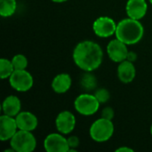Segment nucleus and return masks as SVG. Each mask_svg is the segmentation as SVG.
<instances>
[{
    "label": "nucleus",
    "instance_id": "nucleus-1",
    "mask_svg": "<svg viewBox=\"0 0 152 152\" xmlns=\"http://www.w3.org/2000/svg\"><path fill=\"white\" fill-rule=\"evenodd\" d=\"M75 64L84 71H94L97 69L103 60L102 47L95 42L86 40L78 43L73 51Z\"/></svg>",
    "mask_w": 152,
    "mask_h": 152
},
{
    "label": "nucleus",
    "instance_id": "nucleus-2",
    "mask_svg": "<svg viewBox=\"0 0 152 152\" xmlns=\"http://www.w3.org/2000/svg\"><path fill=\"white\" fill-rule=\"evenodd\" d=\"M144 35V28L138 20L126 18L120 20L117 25L115 36L118 39L127 45L139 43Z\"/></svg>",
    "mask_w": 152,
    "mask_h": 152
},
{
    "label": "nucleus",
    "instance_id": "nucleus-3",
    "mask_svg": "<svg viewBox=\"0 0 152 152\" xmlns=\"http://www.w3.org/2000/svg\"><path fill=\"white\" fill-rule=\"evenodd\" d=\"M114 130L115 127L112 120L101 118L92 124L89 129V134L94 142H105L112 137Z\"/></svg>",
    "mask_w": 152,
    "mask_h": 152
},
{
    "label": "nucleus",
    "instance_id": "nucleus-4",
    "mask_svg": "<svg viewBox=\"0 0 152 152\" xmlns=\"http://www.w3.org/2000/svg\"><path fill=\"white\" fill-rule=\"evenodd\" d=\"M10 146L16 152H32L37 147V139L32 132L18 130L10 140Z\"/></svg>",
    "mask_w": 152,
    "mask_h": 152
},
{
    "label": "nucleus",
    "instance_id": "nucleus-5",
    "mask_svg": "<svg viewBox=\"0 0 152 152\" xmlns=\"http://www.w3.org/2000/svg\"><path fill=\"white\" fill-rule=\"evenodd\" d=\"M101 103L96 99L94 94H82L78 95L74 102L75 110L83 116L94 115L100 109Z\"/></svg>",
    "mask_w": 152,
    "mask_h": 152
},
{
    "label": "nucleus",
    "instance_id": "nucleus-6",
    "mask_svg": "<svg viewBox=\"0 0 152 152\" xmlns=\"http://www.w3.org/2000/svg\"><path fill=\"white\" fill-rule=\"evenodd\" d=\"M9 83L15 91L24 93L32 88L34 80L27 69H15L9 77Z\"/></svg>",
    "mask_w": 152,
    "mask_h": 152
},
{
    "label": "nucleus",
    "instance_id": "nucleus-7",
    "mask_svg": "<svg viewBox=\"0 0 152 152\" xmlns=\"http://www.w3.org/2000/svg\"><path fill=\"white\" fill-rule=\"evenodd\" d=\"M116 21L108 16H101L97 18L93 23V30L94 34L102 38L110 37L116 33Z\"/></svg>",
    "mask_w": 152,
    "mask_h": 152
},
{
    "label": "nucleus",
    "instance_id": "nucleus-8",
    "mask_svg": "<svg viewBox=\"0 0 152 152\" xmlns=\"http://www.w3.org/2000/svg\"><path fill=\"white\" fill-rule=\"evenodd\" d=\"M44 148L47 152H69L68 139L61 133L48 134L44 141Z\"/></svg>",
    "mask_w": 152,
    "mask_h": 152
},
{
    "label": "nucleus",
    "instance_id": "nucleus-9",
    "mask_svg": "<svg viewBox=\"0 0 152 152\" xmlns=\"http://www.w3.org/2000/svg\"><path fill=\"white\" fill-rule=\"evenodd\" d=\"M128 47L127 45L120 41L117 37L110 41L107 45V53L110 59L114 61L120 63L127 59L128 55Z\"/></svg>",
    "mask_w": 152,
    "mask_h": 152
},
{
    "label": "nucleus",
    "instance_id": "nucleus-10",
    "mask_svg": "<svg viewBox=\"0 0 152 152\" xmlns=\"http://www.w3.org/2000/svg\"><path fill=\"white\" fill-rule=\"evenodd\" d=\"M76 117L69 110L61 111L55 119V126L59 133L62 134H69L76 126Z\"/></svg>",
    "mask_w": 152,
    "mask_h": 152
},
{
    "label": "nucleus",
    "instance_id": "nucleus-11",
    "mask_svg": "<svg viewBox=\"0 0 152 152\" xmlns=\"http://www.w3.org/2000/svg\"><path fill=\"white\" fill-rule=\"evenodd\" d=\"M18 130V125L14 117L4 114L0 117V140L2 142L10 141Z\"/></svg>",
    "mask_w": 152,
    "mask_h": 152
},
{
    "label": "nucleus",
    "instance_id": "nucleus-12",
    "mask_svg": "<svg viewBox=\"0 0 152 152\" xmlns=\"http://www.w3.org/2000/svg\"><path fill=\"white\" fill-rule=\"evenodd\" d=\"M148 4L146 0H128L126 4V12L129 18L142 20L147 13Z\"/></svg>",
    "mask_w": 152,
    "mask_h": 152
},
{
    "label": "nucleus",
    "instance_id": "nucleus-13",
    "mask_svg": "<svg viewBox=\"0 0 152 152\" xmlns=\"http://www.w3.org/2000/svg\"><path fill=\"white\" fill-rule=\"evenodd\" d=\"M19 130L33 132L38 126L37 116L28 111H20L15 117Z\"/></svg>",
    "mask_w": 152,
    "mask_h": 152
},
{
    "label": "nucleus",
    "instance_id": "nucleus-14",
    "mask_svg": "<svg viewBox=\"0 0 152 152\" xmlns=\"http://www.w3.org/2000/svg\"><path fill=\"white\" fill-rule=\"evenodd\" d=\"M117 72L119 81L124 84H129L133 82L136 76V69L134 62L128 60H126L119 63Z\"/></svg>",
    "mask_w": 152,
    "mask_h": 152
},
{
    "label": "nucleus",
    "instance_id": "nucleus-15",
    "mask_svg": "<svg viewBox=\"0 0 152 152\" xmlns=\"http://www.w3.org/2000/svg\"><path fill=\"white\" fill-rule=\"evenodd\" d=\"M2 110L4 115L15 118L21 111V102L19 97L15 95H9L4 100L2 103Z\"/></svg>",
    "mask_w": 152,
    "mask_h": 152
},
{
    "label": "nucleus",
    "instance_id": "nucleus-16",
    "mask_svg": "<svg viewBox=\"0 0 152 152\" xmlns=\"http://www.w3.org/2000/svg\"><path fill=\"white\" fill-rule=\"evenodd\" d=\"M72 85L71 77L68 73H61L54 77L52 81V88L56 94L67 93Z\"/></svg>",
    "mask_w": 152,
    "mask_h": 152
},
{
    "label": "nucleus",
    "instance_id": "nucleus-17",
    "mask_svg": "<svg viewBox=\"0 0 152 152\" xmlns=\"http://www.w3.org/2000/svg\"><path fill=\"white\" fill-rule=\"evenodd\" d=\"M80 85L85 91L91 92L97 87V79L95 76L92 74V71H85L81 77Z\"/></svg>",
    "mask_w": 152,
    "mask_h": 152
},
{
    "label": "nucleus",
    "instance_id": "nucleus-18",
    "mask_svg": "<svg viewBox=\"0 0 152 152\" xmlns=\"http://www.w3.org/2000/svg\"><path fill=\"white\" fill-rule=\"evenodd\" d=\"M17 8L16 0H0V15L4 18L11 17Z\"/></svg>",
    "mask_w": 152,
    "mask_h": 152
},
{
    "label": "nucleus",
    "instance_id": "nucleus-19",
    "mask_svg": "<svg viewBox=\"0 0 152 152\" xmlns=\"http://www.w3.org/2000/svg\"><path fill=\"white\" fill-rule=\"evenodd\" d=\"M14 70L15 69L11 60L4 58L0 60V77L2 79L9 78Z\"/></svg>",
    "mask_w": 152,
    "mask_h": 152
},
{
    "label": "nucleus",
    "instance_id": "nucleus-20",
    "mask_svg": "<svg viewBox=\"0 0 152 152\" xmlns=\"http://www.w3.org/2000/svg\"><path fill=\"white\" fill-rule=\"evenodd\" d=\"M11 61L13 64L14 69H27L28 61L25 55L20 53L16 54L12 57Z\"/></svg>",
    "mask_w": 152,
    "mask_h": 152
},
{
    "label": "nucleus",
    "instance_id": "nucleus-21",
    "mask_svg": "<svg viewBox=\"0 0 152 152\" xmlns=\"http://www.w3.org/2000/svg\"><path fill=\"white\" fill-rule=\"evenodd\" d=\"M94 96L96 97V99L99 101L101 104H103V103H106L110 100V94L105 88H98L94 93Z\"/></svg>",
    "mask_w": 152,
    "mask_h": 152
},
{
    "label": "nucleus",
    "instance_id": "nucleus-22",
    "mask_svg": "<svg viewBox=\"0 0 152 152\" xmlns=\"http://www.w3.org/2000/svg\"><path fill=\"white\" fill-rule=\"evenodd\" d=\"M67 139H68V143H69V152H77V149L79 146V139H78V137H77L75 135H71Z\"/></svg>",
    "mask_w": 152,
    "mask_h": 152
},
{
    "label": "nucleus",
    "instance_id": "nucleus-23",
    "mask_svg": "<svg viewBox=\"0 0 152 152\" xmlns=\"http://www.w3.org/2000/svg\"><path fill=\"white\" fill-rule=\"evenodd\" d=\"M114 116H115V112H114V110L108 106V107H105L102 111V118H104L106 119H109V120H112L114 118Z\"/></svg>",
    "mask_w": 152,
    "mask_h": 152
},
{
    "label": "nucleus",
    "instance_id": "nucleus-24",
    "mask_svg": "<svg viewBox=\"0 0 152 152\" xmlns=\"http://www.w3.org/2000/svg\"><path fill=\"white\" fill-rule=\"evenodd\" d=\"M136 59H137V55H136L135 53H134V52H129L128 53V55H127V59L126 60H128V61H130L132 62H134L136 61Z\"/></svg>",
    "mask_w": 152,
    "mask_h": 152
},
{
    "label": "nucleus",
    "instance_id": "nucleus-25",
    "mask_svg": "<svg viewBox=\"0 0 152 152\" xmlns=\"http://www.w3.org/2000/svg\"><path fill=\"white\" fill-rule=\"evenodd\" d=\"M116 152H134V150L129 147H126V146H122V147L117 149Z\"/></svg>",
    "mask_w": 152,
    "mask_h": 152
},
{
    "label": "nucleus",
    "instance_id": "nucleus-26",
    "mask_svg": "<svg viewBox=\"0 0 152 152\" xmlns=\"http://www.w3.org/2000/svg\"><path fill=\"white\" fill-rule=\"evenodd\" d=\"M52 1L54 2V3H64V2H66L68 0H52Z\"/></svg>",
    "mask_w": 152,
    "mask_h": 152
},
{
    "label": "nucleus",
    "instance_id": "nucleus-27",
    "mask_svg": "<svg viewBox=\"0 0 152 152\" xmlns=\"http://www.w3.org/2000/svg\"><path fill=\"white\" fill-rule=\"evenodd\" d=\"M151 135H152V125H151Z\"/></svg>",
    "mask_w": 152,
    "mask_h": 152
},
{
    "label": "nucleus",
    "instance_id": "nucleus-28",
    "mask_svg": "<svg viewBox=\"0 0 152 152\" xmlns=\"http://www.w3.org/2000/svg\"><path fill=\"white\" fill-rule=\"evenodd\" d=\"M149 1H150V3L151 4V5H152V0H149Z\"/></svg>",
    "mask_w": 152,
    "mask_h": 152
}]
</instances>
